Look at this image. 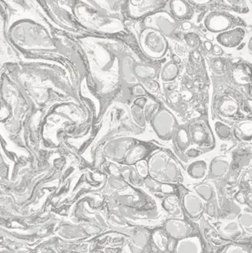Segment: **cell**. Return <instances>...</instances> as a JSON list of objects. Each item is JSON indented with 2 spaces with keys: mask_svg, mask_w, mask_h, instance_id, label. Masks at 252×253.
<instances>
[{
  "mask_svg": "<svg viewBox=\"0 0 252 253\" xmlns=\"http://www.w3.org/2000/svg\"><path fill=\"white\" fill-rule=\"evenodd\" d=\"M249 50H250L251 52H252V38H251V39L249 40Z\"/></svg>",
  "mask_w": 252,
  "mask_h": 253,
  "instance_id": "27",
  "label": "cell"
},
{
  "mask_svg": "<svg viewBox=\"0 0 252 253\" xmlns=\"http://www.w3.org/2000/svg\"><path fill=\"white\" fill-rule=\"evenodd\" d=\"M89 6L125 18L126 0H79Z\"/></svg>",
  "mask_w": 252,
  "mask_h": 253,
  "instance_id": "8",
  "label": "cell"
},
{
  "mask_svg": "<svg viewBox=\"0 0 252 253\" xmlns=\"http://www.w3.org/2000/svg\"><path fill=\"white\" fill-rule=\"evenodd\" d=\"M196 191L201 198L206 201H209L211 199L213 191L211 188L208 185H200L196 187Z\"/></svg>",
  "mask_w": 252,
  "mask_h": 253,
  "instance_id": "15",
  "label": "cell"
},
{
  "mask_svg": "<svg viewBox=\"0 0 252 253\" xmlns=\"http://www.w3.org/2000/svg\"><path fill=\"white\" fill-rule=\"evenodd\" d=\"M186 49L184 45L182 43H177L176 45V52L178 55H183L186 52Z\"/></svg>",
  "mask_w": 252,
  "mask_h": 253,
  "instance_id": "23",
  "label": "cell"
},
{
  "mask_svg": "<svg viewBox=\"0 0 252 253\" xmlns=\"http://www.w3.org/2000/svg\"><path fill=\"white\" fill-rule=\"evenodd\" d=\"M228 169V165H226V163L223 162H217L216 164L213 166V173H216L217 174H222L223 172L226 170V169Z\"/></svg>",
  "mask_w": 252,
  "mask_h": 253,
  "instance_id": "19",
  "label": "cell"
},
{
  "mask_svg": "<svg viewBox=\"0 0 252 253\" xmlns=\"http://www.w3.org/2000/svg\"><path fill=\"white\" fill-rule=\"evenodd\" d=\"M168 232L175 238H184L190 234L191 229L187 223L179 220H170L166 225Z\"/></svg>",
  "mask_w": 252,
  "mask_h": 253,
  "instance_id": "10",
  "label": "cell"
},
{
  "mask_svg": "<svg viewBox=\"0 0 252 253\" xmlns=\"http://www.w3.org/2000/svg\"><path fill=\"white\" fill-rule=\"evenodd\" d=\"M189 1L195 6L206 7L211 5L214 0H189Z\"/></svg>",
  "mask_w": 252,
  "mask_h": 253,
  "instance_id": "20",
  "label": "cell"
},
{
  "mask_svg": "<svg viewBox=\"0 0 252 253\" xmlns=\"http://www.w3.org/2000/svg\"><path fill=\"white\" fill-rule=\"evenodd\" d=\"M184 204L188 212L193 215H197V214H200L203 210V204H202V201L193 194H189L186 196Z\"/></svg>",
  "mask_w": 252,
  "mask_h": 253,
  "instance_id": "12",
  "label": "cell"
},
{
  "mask_svg": "<svg viewBox=\"0 0 252 253\" xmlns=\"http://www.w3.org/2000/svg\"><path fill=\"white\" fill-rule=\"evenodd\" d=\"M143 26L156 30L168 39L178 40V32L181 30V23L175 19L167 9L157 11L141 20Z\"/></svg>",
  "mask_w": 252,
  "mask_h": 253,
  "instance_id": "3",
  "label": "cell"
},
{
  "mask_svg": "<svg viewBox=\"0 0 252 253\" xmlns=\"http://www.w3.org/2000/svg\"><path fill=\"white\" fill-rule=\"evenodd\" d=\"M225 253H249V252L243 247H239V246H232L226 250Z\"/></svg>",
  "mask_w": 252,
  "mask_h": 253,
  "instance_id": "21",
  "label": "cell"
},
{
  "mask_svg": "<svg viewBox=\"0 0 252 253\" xmlns=\"http://www.w3.org/2000/svg\"><path fill=\"white\" fill-rule=\"evenodd\" d=\"M126 26L136 40L139 49L145 55L153 58H162L169 48L168 38L159 31L143 26L140 21L126 20Z\"/></svg>",
  "mask_w": 252,
  "mask_h": 253,
  "instance_id": "2",
  "label": "cell"
},
{
  "mask_svg": "<svg viewBox=\"0 0 252 253\" xmlns=\"http://www.w3.org/2000/svg\"><path fill=\"white\" fill-rule=\"evenodd\" d=\"M212 51H213V54L215 55H220L223 52L222 50L221 46L219 45H214L213 46V49H212Z\"/></svg>",
  "mask_w": 252,
  "mask_h": 253,
  "instance_id": "24",
  "label": "cell"
},
{
  "mask_svg": "<svg viewBox=\"0 0 252 253\" xmlns=\"http://www.w3.org/2000/svg\"><path fill=\"white\" fill-rule=\"evenodd\" d=\"M251 1H252V0H251Z\"/></svg>",
  "mask_w": 252,
  "mask_h": 253,
  "instance_id": "29",
  "label": "cell"
},
{
  "mask_svg": "<svg viewBox=\"0 0 252 253\" xmlns=\"http://www.w3.org/2000/svg\"><path fill=\"white\" fill-rule=\"evenodd\" d=\"M8 6L10 11L9 21L17 18H31L44 21L49 25L32 0H0Z\"/></svg>",
  "mask_w": 252,
  "mask_h": 253,
  "instance_id": "6",
  "label": "cell"
},
{
  "mask_svg": "<svg viewBox=\"0 0 252 253\" xmlns=\"http://www.w3.org/2000/svg\"><path fill=\"white\" fill-rule=\"evenodd\" d=\"M73 12L80 25L91 34L101 36H124L130 34L123 17L89 6L75 0Z\"/></svg>",
  "mask_w": 252,
  "mask_h": 253,
  "instance_id": "1",
  "label": "cell"
},
{
  "mask_svg": "<svg viewBox=\"0 0 252 253\" xmlns=\"http://www.w3.org/2000/svg\"><path fill=\"white\" fill-rule=\"evenodd\" d=\"M168 0H126L125 18L127 21H141L152 14L166 9Z\"/></svg>",
  "mask_w": 252,
  "mask_h": 253,
  "instance_id": "5",
  "label": "cell"
},
{
  "mask_svg": "<svg viewBox=\"0 0 252 253\" xmlns=\"http://www.w3.org/2000/svg\"><path fill=\"white\" fill-rule=\"evenodd\" d=\"M202 246L197 237H187L178 244L176 253H201Z\"/></svg>",
  "mask_w": 252,
  "mask_h": 253,
  "instance_id": "11",
  "label": "cell"
},
{
  "mask_svg": "<svg viewBox=\"0 0 252 253\" xmlns=\"http://www.w3.org/2000/svg\"><path fill=\"white\" fill-rule=\"evenodd\" d=\"M226 3L237 9H246L248 8L246 0H224Z\"/></svg>",
  "mask_w": 252,
  "mask_h": 253,
  "instance_id": "17",
  "label": "cell"
},
{
  "mask_svg": "<svg viewBox=\"0 0 252 253\" xmlns=\"http://www.w3.org/2000/svg\"><path fill=\"white\" fill-rule=\"evenodd\" d=\"M183 38L186 43L192 48H196L200 44L201 40L199 34L196 32H188L183 34Z\"/></svg>",
  "mask_w": 252,
  "mask_h": 253,
  "instance_id": "14",
  "label": "cell"
},
{
  "mask_svg": "<svg viewBox=\"0 0 252 253\" xmlns=\"http://www.w3.org/2000/svg\"><path fill=\"white\" fill-rule=\"evenodd\" d=\"M204 46L206 48V50L210 52V51H212V49H213V45L210 41H206V42H204Z\"/></svg>",
  "mask_w": 252,
  "mask_h": 253,
  "instance_id": "25",
  "label": "cell"
},
{
  "mask_svg": "<svg viewBox=\"0 0 252 253\" xmlns=\"http://www.w3.org/2000/svg\"><path fill=\"white\" fill-rule=\"evenodd\" d=\"M249 204H250V206L252 207V194H251L250 196H249Z\"/></svg>",
  "mask_w": 252,
  "mask_h": 253,
  "instance_id": "28",
  "label": "cell"
},
{
  "mask_svg": "<svg viewBox=\"0 0 252 253\" xmlns=\"http://www.w3.org/2000/svg\"><path fill=\"white\" fill-rule=\"evenodd\" d=\"M238 229H239V226L236 223H230L226 226L225 230L229 234H233V233H236V231H238Z\"/></svg>",
  "mask_w": 252,
  "mask_h": 253,
  "instance_id": "22",
  "label": "cell"
},
{
  "mask_svg": "<svg viewBox=\"0 0 252 253\" xmlns=\"http://www.w3.org/2000/svg\"><path fill=\"white\" fill-rule=\"evenodd\" d=\"M178 72V66L175 62H170L165 67V73L168 78H173L176 76Z\"/></svg>",
  "mask_w": 252,
  "mask_h": 253,
  "instance_id": "16",
  "label": "cell"
},
{
  "mask_svg": "<svg viewBox=\"0 0 252 253\" xmlns=\"http://www.w3.org/2000/svg\"><path fill=\"white\" fill-rule=\"evenodd\" d=\"M203 163H199V164L193 166V174L195 177H202L205 171H206V165L202 164Z\"/></svg>",
  "mask_w": 252,
  "mask_h": 253,
  "instance_id": "18",
  "label": "cell"
},
{
  "mask_svg": "<svg viewBox=\"0 0 252 253\" xmlns=\"http://www.w3.org/2000/svg\"><path fill=\"white\" fill-rule=\"evenodd\" d=\"M239 221L245 231L252 233V213L249 211H245L242 213L239 217Z\"/></svg>",
  "mask_w": 252,
  "mask_h": 253,
  "instance_id": "13",
  "label": "cell"
},
{
  "mask_svg": "<svg viewBox=\"0 0 252 253\" xmlns=\"http://www.w3.org/2000/svg\"><path fill=\"white\" fill-rule=\"evenodd\" d=\"M173 62H174L175 63H176V64L180 63V62H181V60H180V59H179V55H173Z\"/></svg>",
  "mask_w": 252,
  "mask_h": 253,
  "instance_id": "26",
  "label": "cell"
},
{
  "mask_svg": "<svg viewBox=\"0 0 252 253\" xmlns=\"http://www.w3.org/2000/svg\"><path fill=\"white\" fill-rule=\"evenodd\" d=\"M246 32L244 27H236L220 33L216 36V41L220 46L226 48H236L244 41Z\"/></svg>",
  "mask_w": 252,
  "mask_h": 253,
  "instance_id": "9",
  "label": "cell"
},
{
  "mask_svg": "<svg viewBox=\"0 0 252 253\" xmlns=\"http://www.w3.org/2000/svg\"><path fill=\"white\" fill-rule=\"evenodd\" d=\"M166 9L180 23L191 21L194 16V9L189 0H168Z\"/></svg>",
  "mask_w": 252,
  "mask_h": 253,
  "instance_id": "7",
  "label": "cell"
},
{
  "mask_svg": "<svg viewBox=\"0 0 252 253\" xmlns=\"http://www.w3.org/2000/svg\"><path fill=\"white\" fill-rule=\"evenodd\" d=\"M202 25L209 32L218 34L236 27H244L245 21L230 11L214 10L204 16Z\"/></svg>",
  "mask_w": 252,
  "mask_h": 253,
  "instance_id": "4",
  "label": "cell"
}]
</instances>
